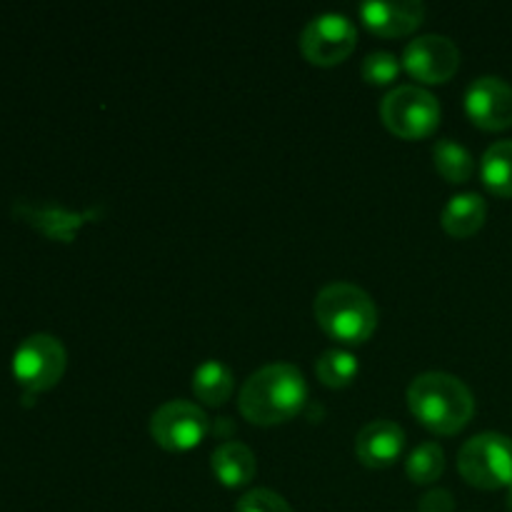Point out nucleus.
<instances>
[{
  "mask_svg": "<svg viewBox=\"0 0 512 512\" xmlns=\"http://www.w3.org/2000/svg\"><path fill=\"white\" fill-rule=\"evenodd\" d=\"M308 400V385L295 365H265L250 375L240 388V413L255 425L288 423L303 410Z\"/></svg>",
  "mask_w": 512,
  "mask_h": 512,
  "instance_id": "nucleus-1",
  "label": "nucleus"
},
{
  "mask_svg": "<svg viewBox=\"0 0 512 512\" xmlns=\"http://www.w3.org/2000/svg\"><path fill=\"white\" fill-rule=\"evenodd\" d=\"M410 413L438 435H455L473 420L475 400L468 385L450 373H423L408 388Z\"/></svg>",
  "mask_w": 512,
  "mask_h": 512,
  "instance_id": "nucleus-2",
  "label": "nucleus"
},
{
  "mask_svg": "<svg viewBox=\"0 0 512 512\" xmlns=\"http://www.w3.org/2000/svg\"><path fill=\"white\" fill-rule=\"evenodd\" d=\"M315 320L338 343L360 345L378 328V308L358 285L333 283L315 298Z\"/></svg>",
  "mask_w": 512,
  "mask_h": 512,
  "instance_id": "nucleus-3",
  "label": "nucleus"
},
{
  "mask_svg": "<svg viewBox=\"0 0 512 512\" xmlns=\"http://www.w3.org/2000/svg\"><path fill=\"white\" fill-rule=\"evenodd\" d=\"M458 470L480 490L512 488V440L500 433H480L460 448Z\"/></svg>",
  "mask_w": 512,
  "mask_h": 512,
  "instance_id": "nucleus-4",
  "label": "nucleus"
},
{
  "mask_svg": "<svg viewBox=\"0 0 512 512\" xmlns=\"http://www.w3.org/2000/svg\"><path fill=\"white\" fill-rule=\"evenodd\" d=\"M385 128L403 140L428 138L440 123V103L418 85H398L380 103Z\"/></svg>",
  "mask_w": 512,
  "mask_h": 512,
  "instance_id": "nucleus-5",
  "label": "nucleus"
},
{
  "mask_svg": "<svg viewBox=\"0 0 512 512\" xmlns=\"http://www.w3.org/2000/svg\"><path fill=\"white\" fill-rule=\"evenodd\" d=\"M68 355L55 335L35 333L18 345L13 355V375L30 393H43L63 378Z\"/></svg>",
  "mask_w": 512,
  "mask_h": 512,
  "instance_id": "nucleus-6",
  "label": "nucleus"
},
{
  "mask_svg": "<svg viewBox=\"0 0 512 512\" xmlns=\"http://www.w3.org/2000/svg\"><path fill=\"white\" fill-rule=\"evenodd\" d=\"M210 430V420L198 405L188 400H170L160 405L150 418V435L170 453H185L198 448Z\"/></svg>",
  "mask_w": 512,
  "mask_h": 512,
  "instance_id": "nucleus-7",
  "label": "nucleus"
},
{
  "mask_svg": "<svg viewBox=\"0 0 512 512\" xmlns=\"http://www.w3.org/2000/svg\"><path fill=\"white\" fill-rule=\"evenodd\" d=\"M358 43V30L348 15L323 13L305 25L300 35V50L313 65H338L348 58Z\"/></svg>",
  "mask_w": 512,
  "mask_h": 512,
  "instance_id": "nucleus-8",
  "label": "nucleus"
},
{
  "mask_svg": "<svg viewBox=\"0 0 512 512\" xmlns=\"http://www.w3.org/2000/svg\"><path fill=\"white\" fill-rule=\"evenodd\" d=\"M403 65L420 83H448L460 68V50L445 35H420L405 48Z\"/></svg>",
  "mask_w": 512,
  "mask_h": 512,
  "instance_id": "nucleus-9",
  "label": "nucleus"
},
{
  "mask_svg": "<svg viewBox=\"0 0 512 512\" xmlns=\"http://www.w3.org/2000/svg\"><path fill=\"white\" fill-rule=\"evenodd\" d=\"M465 110L483 130H505L512 125V88L503 78L485 75L465 93Z\"/></svg>",
  "mask_w": 512,
  "mask_h": 512,
  "instance_id": "nucleus-10",
  "label": "nucleus"
},
{
  "mask_svg": "<svg viewBox=\"0 0 512 512\" xmlns=\"http://www.w3.org/2000/svg\"><path fill=\"white\" fill-rule=\"evenodd\" d=\"M405 448V430L390 420H373L355 438V455L368 468H388Z\"/></svg>",
  "mask_w": 512,
  "mask_h": 512,
  "instance_id": "nucleus-11",
  "label": "nucleus"
},
{
  "mask_svg": "<svg viewBox=\"0 0 512 512\" xmlns=\"http://www.w3.org/2000/svg\"><path fill=\"white\" fill-rule=\"evenodd\" d=\"M360 18L373 33L395 38V35H408L423 23L425 5L420 0H400V3H373L360 5Z\"/></svg>",
  "mask_w": 512,
  "mask_h": 512,
  "instance_id": "nucleus-12",
  "label": "nucleus"
},
{
  "mask_svg": "<svg viewBox=\"0 0 512 512\" xmlns=\"http://www.w3.org/2000/svg\"><path fill=\"white\" fill-rule=\"evenodd\" d=\"M15 215L25 218V223L35 225L40 233H45L53 240L70 243L73 233L90 218L93 213H68L58 205H33V203H15Z\"/></svg>",
  "mask_w": 512,
  "mask_h": 512,
  "instance_id": "nucleus-13",
  "label": "nucleus"
},
{
  "mask_svg": "<svg viewBox=\"0 0 512 512\" xmlns=\"http://www.w3.org/2000/svg\"><path fill=\"white\" fill-rule=\"evenodd\" d=\"M255 455L248 445L230 440L213 453V473L225 488H245L255 478Z\"/></svg>",
  "mask_w": 512,
  "mask_h": 512,
  "instance_id": "nucleus-14",
  "label": "nucleus"
},
{
  "mask_svg": "<svg viewBox=\"0 0 512 512\" xmlns=\"http://www.w3.org/2000/svg\"><path fill=\"white\" fill-rule=\"evenodd\" d=\"M488 218V205L478 193H460L448 200L443 210V228L453 238H470Z\"/></svg>",
  "mask_w": 512,
  "mask_h": 512,
  "instance_id": "nucleus-15",
  "label": "nucleus"
},
{
  "mask_svg": "<svg viewBox=\"0 0 512 512\" xmlns=\"http://www.w3.org/2000/svg\"><path fill=\"white\" fill-rule=\"evenodd\" d=\"M235 380L233 373L225 363L220 360H205L198 370L193 373V393L195 398L203 405H210V408H218V405H225L233 395Z\"/></svg>",
  "mask_w": 512,
  "mask_h": 512,
  "instance_id": "nucleus-16",
  "label": "nucleus"
},
{
  "mask_svg": "<svg viewBox=\"0 0 512 512\" xmlns=\"http://www.w3.org/2000/svg\"><path fill=\"white\" fill-rule=\"evenodd\" d=\"M480 173L488 190L503 198H512V140H500L485 150Z\"/></svg>",
  "mask_w": 512,
  "mask_h": 512,
  "instance_id": "nucleus-17",
  "label": "nucleus"
},
{
  "mask_svg": "<svg viewBox=\"0 0 512 512\" xmlns=\"http://www.w3.org/2000/svg\"><path fill=\"white\" fill-rule=\"evenodd\" d=\"M433 158L435 168H438V173L448 183H465V180H470V175L475 170V160L470 155V150L465 145L455 143V140H438L433 145Z\"/></svg>",
  "mask_w": 512,
  "mask_h": 512,
  "instance_id": "nucleus-18",
  "label": "nucleus"
},
{
  "mask_svg": "<svg viewBox=\"0 0 512 512\" xmlns=\"http://www.w3.org/2000/svg\"><path fill=\"white\" fill-rule=\"evenodd\" d=\"M358 370V358L353 353H348V350L338 348L325 350L318 358V363H315L318 380L323 385H328V388H348L355 380V375H358Z\"/></svg>",
  "mask_w": 512,
  "mask_h": 512,
  "instance_id": "nucleus-19",
  "label": "nucleus"
},
{
  "mask_svg": "<svg viewBox=\"0 0 512 512\" xmlns=\"http://www.w3.org/2000/svg\"><path fill=\"white\" fill-rule=\"evenodd\" d=\"M445 470V453L438 443H425L410 453L405 463V473L415 485H428L443 475Z\"/></svg>",
  "mask_w": 512,
  "mask_h": 512,
  "instance_id": "nucleus-20",
  "label": "nucleus"
},
{
  "mask_svg": "<svg viewBox=\"0 0 512 512\" xmlns=\"http://www.w3.org/2000/svg\"><path fill=\"white\" fill-rule=\"evenodd\" d=\"M400 73V60L398 55L388 53V50H378V53H370L363 60V78L370 85H388L398 78Z\"/></svg>",
  "mask_w": 512,
  "mask_h": 512,
  "instance_id": "nucleus-21",
  "label": "nucleus"
},
{
  "mask_svg": "<svg viewBox=\"0 0 512 512\" xmlns=\"http://www.w3.org/2000/svg\"><path fill=\"white\" fill-rule=\"evenodd\" d=\"M235 512H293L283 495L273 493V490H250L235 505Z\"/></svg>",
  "mask_w": 512,
  "mask_h": 512,
  "instance_id": "nucleus-22",
  "label": "nucleus"
},
{
  "mask_svg": "<svg viewBox=\"0 0 512 512\" xmlns=\"http://www.w3.org/2000/svg\"><path fill=\"white\" fill-rule=\"evenodd\" d=\"M420 512H453V495L443 488L430 490V493L420 500Z\"/></svg>",
  "mask_w": 512,
  "mask_h": 512,
  "instance_id": "nucleus-23",
  "label": "nucleus"
},
{
  "mask_svg": "<svg viewBox=\"0 0 512 512\" xmlns=\"http://www.w3.org/2000/svg\"><path fill=\"white\" fill-rule=\"evenodd\" d=\"M508 510L512 512V488H510V495H508Z\"/></svg>",
  "mask_w": 512,
  "mask_h": 512,
  "instance_id": "nucleus-24",
  "label": "nucleus"
}]
</instances>
